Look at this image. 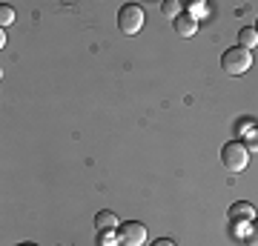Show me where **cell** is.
<instances>
[{"label": "cell", "mask_w": 258, "mask_h": 246, "mask_svg": "<svg viewBox=\"0 0 258 246\" xmlns=\"http://www.w3.org/2000/svg\"><path fill=\"white\" fill-rule=\"evenodd\" d=\"M0 23H3V29L15 23V9H12V6H6V3L0 6Z\"/></svg>", "instance_id": "7c38bea8"}, {"label": "cell", "mask_w": 258, "mask_h": 246, "mask_svg": "<svg viewBox=\"0 0 258 246\" xmlns=\"http://www.w3.org/2000/svg\"><path fill=\"white\" fill-rule=\"evenodd\" d=\"M252 66V52L249 49H241V46H232V49H227L221 55V69L227 74H232V77H238V74H244Z\"/></svg>", "instance_id": "7a4b0ae2"}, {"label": "cell", "mask_w": 258, "mask_h": 246, "mask_svg": "<svg viewBox=\"0 0 258 246\" xmlns=\"http://www.w3.org/2000/svg\"><path fill=\"white\" fill-rule=\"evenodd\" d=\"M244 246H258V220L249 223L247 235H244Z\"/></svg>", "instance_id": "8fae6325"}, {"label": "cell", "mask_w": 258, "mask_h": 246, "mask_svg": "<svg viewBox=\"0 0 258 246\" xmlns=\"http://www.w3.org/2000/svg\"><path fill=\"white\" fill-rule=\"evenodd\" d=\"M221 163H224V169L227 172H244L247 169V163H249V149H247V143L244 140H230V143H224V149H221Z\"/></svg>", "instance_id": "6da1fadb"}, {"label": "cell", "mask_w": 258, "mask_h": 246, "mask_svg": "<svg viewBox=\"0 0 258 246\" xmlns=\"http://www.w3.org/2000/svg\"><path fill=\"white\" fill-rule=\"evenodd\" d=\"M238 46L241 49H255L258 46V32H255V26H244L238 32Z\"/></svg>", "instance_id": "ba28073f"}, {"label": "cell", "mask_w": 258, "mask_h": 246, "mask_svg": "<svg viewBox=\"0 0 258 246\" xmlns=\"http://www.w3.org/2000/svg\"><path fill=\"white\" fill-rule=\"evenodd\" d=\"M161 12H164L166 18H172V20H175L178 15H184V6H181L178 0H164V3H161Z\"/></svg>", "instance_id": "9c48e42d"}, {"label": "cell", "mask_w": 258, "mask_h": 246, "mask_svg": "<svg viewBox=\"0 0 258 246\" xmlns=\"http://www.w3.org/2000/svg\"><path fill=\"white\" fill-rule=\"evenodd\" d=\"M155 246H175L172 240H166V237H161V240H155Z\"/></svg>", "instance_id": "9a60e30c"}, {"label": "cell", "mask_w": 258, "mask_h": 246, "mask_svg": "<svg viewBox=\"0 0 258 246\" xmlns=\"http://www.w3.org/2000/svg\"><path fill=\"white\" fill-rule=\"evenodd\" d=\"M20 246H35V243H20Z\"/></svg>", "instance_id": "2e32d148"}, {"label": "cell", "mask_w": 258, "mask_h": 246, "mask_svg": "<svg viewBox=\"0 0 258 246\" xmlns=\"http://www.w3.org/2000/svg\"><path fill=\"white\" fill-rule=\"evenodd\" d=\"M244 137H247L244 143H247V149H249V152H258V126H252V129H249V132H247Z\"/></svg>", "instance_id": "4fadbf2b"}, {"label": "cell", "mask_w": 258, "mask_h": 246, "mask_svg": "<svg viewBox=\"0 0 258 246\" xmlns=\"http://www.w3.org/2000/svg\"><path fill=\"white\" fill-rule=\"evenodd\" d=\"M118 232H101V243L103 246H118Z\"/></svg>", "instance_id": "5bb4252c"}, {"label": "cell", "mask_w": 258, "mask_h": 246, "mask_svg": "<svg viewBox=\"0 0 258 246\" xmlns=\"http://www.w3.org/2000/svg\"><path fill=\"white\" fill-rule=\"evenodd\" d=\"M172 29H175L178 37H186V40H189V37L198 32V20H195L189 12H184V15H178V18L172 20Z\"/></svg>", "instance_id": "8992f818"}, {"label": "cell", "mask_w": 258, "mask_h": 246, "mask_svg": "<svg viewBox=\"0 0 258 246\" xmlns=\"http://www.w3.org/2000/svg\"><path fill=\"white\" fill-rule=\"evenodd\" d=\"M255 32H258V23H255Z\"/></svg>", "instance_id": "e0dca14e"}, {"label": "cell", "mask_w": 258, "mask_h": 246, "mask_svg": "<svg viewBox=\"0 0 258 246\" xmlns=\"http://www.w3.org/2000/svg\"><path fill=\"white\" fill-rule=\"evenodd\" d=\"M186 12H189L195 20H201L204 15H207V3H204V0H195V3H189V6H186Z\"/></svg>", "instance_id": "30bf717a"}, {"label": "cell", "mask_w": 258, "mask_h": 246, "mask_svg": "<svg viewBox=\"0 0 258 246\" xmlns=\"http://www.w3.org/2000/svg\"><path fill=\"white\" fill-rule=\"evenodd\" d=\"M230 220L232 223H252L255 220V206L247 201H235L230 206Z\"/></svg>", "instance_id": "5b68a950"}, {"label": "cell", "mask_w": 258, "mask_h": 246, "mask_svg": "<svg viewBox=\"0 0 258 246\" xmlns=\"http://www.w3.org/2000/svg\"><path fill=\"white\" fill-rule=\"evenodd\" d=\"M144 20H147L144 6H138V3H126V6H120L118 29L123 32V35H138L141 29H144Z\"/></svg>", "instance_id": "3957f363"}, {"label": "cell", "mask_w": 258, "mask_h": 246, "mask_svg": "<svg viewBox=\"0 0 258 246\" xmlns=\"http://www.w3.org/2000/svg\"><path fill=\"white\" fill-rule=\"evenodd\" d=\"M95 226H98V232H118L120 220H118V215H115V212L101 209L98 215H95Z\"/></svg>", "instance_id": "52a82bcc"}, {"label": "cell", "mask_w": 258, "mask_h": 246, "mask_svg": "<svg viewBox=\"0 0 258 246\" xmlns=\"http://www.w3.org/2000/svg\"><path fill=\"white\" fill-rule=\"evenodd\" d=\"M120 246H144L147 243V226L141 220H123L118 226Z\"/></svg>", "instance_id": "277c9868"}]
</instances>
